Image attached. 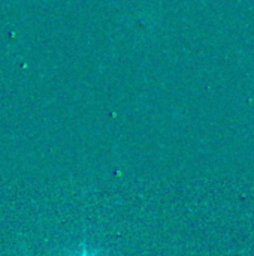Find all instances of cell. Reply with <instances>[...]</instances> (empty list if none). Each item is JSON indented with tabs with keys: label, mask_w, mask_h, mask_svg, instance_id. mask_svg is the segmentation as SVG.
<instances>
[{
	"label": "cell",
	"mask_w": 254,
	"mask_h": 256,
	"mask_svg": "<svg viewBox=\"0 0 254 256\" xmlns=\"http://www.w3.org/2000/svg\"><path fill=\"white\" fill-rule=\"evenodd\" d=\"M79 256H96L94 254H91V252H88L87 249H82V252H81V255Z\"/></svg>",
	"instance_id": "1"
}]
</instances>
